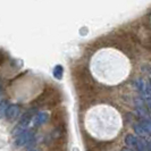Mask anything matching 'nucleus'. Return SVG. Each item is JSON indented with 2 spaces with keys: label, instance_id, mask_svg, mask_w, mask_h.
Instances as JSON below:
<instances>
[{
  "label": "nucleus",
  "instance_id": "nucleus-1",
  "mask_svg": "<svg viewBox=\"0 0 151 151\" xmlns=\"http://www.w3.org/2000/svg\"><path fill=\"white\" fill-rule=\"evenodd\" d=\"M33 136H34V132H32V131H25L24 133H22L21 135H18L16 137V144L18 147H23L25 144L30 143L31 141L33 140Z\"/></svg>",
  "mask_w": 151,
  "mask_h": 151
},
{
  "label": "nucleus",
  "instance_id": "nucleus-2",
  "mask_svg": "<svg viewBox=\"0 0 151 151\" xmlns=\"http://www.w3.org/2000/svg\"><path fill=\"white\" fill-rule=\"evenodd\" d=\"M29 123H30V118H24L17 126H15V129H13V133L12 134L14 136H16V137L18 135H21L22 133H24L26 131V127L29 126Z\"/></svg>",
  "mask_w": 151,
  "mask_h": 151
},
{
  "label": "nucleus",
  "instance_id": "nucleus-3",
  "mask_svg": "<svg viewBox=\"0 0 151 151\" xmlns=\"http://www.w3.org/2000/svg\"><path fill=\"white\" fill-rule=\"evenodd\" d=\"M17 114H18V107L17 106L10 107V109L8 110L7 113V119L8 121H14L16 118V116H17Z\"/></svg>",
  "mask_w": 151,
  "mask_h": 151
},
{
  "label": "nucleus",
  "instance_id": "nucleus-4",
  "mask_svg": "<svg viewBox=\"0 0 151 151\" xmlns=\"http://www.w3.org/2000/svg\"><path fill=\"white\" fill-rule=\"evenodd\" d=\"M47 119H48V114L41 113L37 116V118L34 119V123H35V125L38 126V125H42V124H45V122H47Z\"/></svg>",
  "mask_w": 151,
  "mask_h": 151
},
{
  "label": "nucleus",
  "instance_id": "nucleus-5",
  "mask_svg": "<svg viewBox=\"0 0 151 151\" xmlns=\"http://www.w3.org/2000/svg\"><path fill=\"white\" fill-rule=\"evenodd\" d=\"M125 142H126V144H127L129 147H136V144H137V139H136L134 135L129 134V135H126V137H125Z\"/></svg>",
  "mask_w": 151,
  "mask_h": 151
},
{
  "label": "nucleus",
  "instance_id": "nucleus-6",
  "mask_svg": "<svg viewBox=\"0 0 151 151\" xmlns=\"http://www.w3.org/2000/svg\"><path fill=\"white\" fill-rule=\"evenodd\" d=\"M134 131H135L139 135H141V136L145 135V133H147V132H145V129L142 127V125H141V124H136V125H134Z\"/></svg>",
  "mask_w": 151,
  "mask_h": 151
},
{
  "label": "nucleus",
  "instance_id": "nucleus-7",
  "mask_svg": "<svg viewBox=\"0 0 151 151\" xmlns=\"http://www.w3.org/2000/svg\"><path fill=\"white\" fill-rule=\"evenodd\" d=\"M141 125H142V127L145 129V132L151 135V123H149V122H147V121H143L141 123Z\"/></svg>",
  "mask_w": 151,
  "mask_h": 151
},
{
  "label": "nucleus",
  "instance_id": "nucleus-8",
  "mask_svg": "<svg viewBox=\"0 0 151 151\" xmlns=\"http://www.w3.org/2000/svg\"><path fill=\"white\" fill-rule=\"evenodd\" d=\"M5 111H6V102H2V104L0 105V119L4 117Z\"/></svg>",
  "mask_w": 151,
  "mask_h": 151
},
{
  "label": "nucleus",
  "instance_id": "nucleus-9",
  "mask_svg": "<svg viewBox=\"0 0 151 151\" xmlns=\"http://www.w3.org/2000/svg\"><path fill=\"white\" fill-rule=\"evenodd\" d=\"M29 151H40V150H38V149H32V150H29Z\"/></svg>",
  "mask_w": 151,
  "mask_h": 151
},
{
  "label": "nucleus",
  "instance_id": "nucleus-10",
  "mask_svg": "<svg viewBox=\"0 0 151 151\" xmlns=\"http://www.w3.org/2000/svg\"><path fill=\"white\" fill-rule=\"evenodd\" d=\"M148 145H149V149H151V142L149 144H148Z\"/></svg>",
  "mask_w": 151,
  "mask_h": 151
}]
</instances>
